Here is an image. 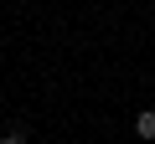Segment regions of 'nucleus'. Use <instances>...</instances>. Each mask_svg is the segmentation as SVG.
<instances>
[{
    "mask_svg": "<svg viewBox=\"0 0 155 144\" xmlns=\"http://www.w3.org/2000/svg\"><path fill=\"white\" fill-rule=\"evenodd\" d=\"M134 134H140V139H155V113H140V118H134Z\"/></svg>",
    "mask_w": 155,
    "mask_h": 144,
    "instance_id": "f257e3e1",
    "label": "nucleus"
},
{
    "mask_svg": "<svg viewBox=\"0 0 155 144\" xmlns=\"http://www.w3.org/2000/svg\"><path fill=\"white\" fill-rule=\"evenodd\" d=\"M0 144H26V134H5V139H0Z\"/></svg>",
    "mask_w": 155,
    "mask_h": 144,
    "instance_id": "f03ea898",
    "label": "nucleus"
}]
</instances>
